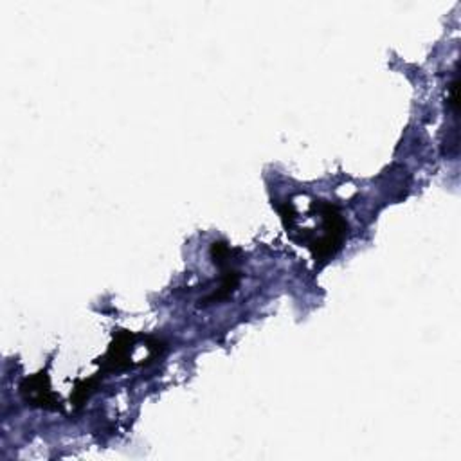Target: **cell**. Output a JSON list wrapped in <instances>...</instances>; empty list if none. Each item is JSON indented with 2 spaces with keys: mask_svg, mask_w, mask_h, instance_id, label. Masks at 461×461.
<instances>
[{
  "mask_svg": "<svg viewBox=\"0 0 461 461\" xmlns=\"http://www.w3.org/2000/svg\"><path fill=\"white\" fill-rule=\"evenodd\" d=\"M316 208L319 213L321 227L319 235L307 247L312 251L316 261H328L342 247L344 238L348 235V224L333 204L316 201Z\"/></svg>",
  "mask_w": 461,
  "mask_h": 461,
  "instance_id": "obj_1",
  "label": "cell"
},
{
  "mask_svg": "<svg viewBox=\"0 0 461 461\" xmlns=\"http://www.w3.org/2000/svg\"><path fill=\"white\" fill-rule=\"evenodd\" d=\"M21 393L26 399V402H29L35 407H42V409H49V411L62 409L60 399L51 390L47 372H40V374L26 379L21 386Z\"/></svg>",
  "mask_w": 461,
  "mask_h": 461,
  "instance_id": "obj_2",
  "label": "cell"
},
{
  "mask_svg": "<svg viewBox=\"0 0 461 461\" xmlns=\"http://www.w3.org/2000/svg\"><path fill=\"white\" fill-rule=\"evenodd\" d=\"M136 335L128 330H119L114 333V341L109 346L105 357L102 358L103 372H123L132 366V350Z\"/></svg>",
  "mask_w": 461,
  "mask_h": 461,
  "instance_id": "obj_3",
  "label": "cell"
},
{
  "mask_svg": "<svg viewBox=\"0 0 461 461\" xmlns=\"http://www.w3.org/2000/svg\"><path fill=\"white\" fill-rule=\"evenodd\" d=\"M222 284L220 287L217 289V292H213L208 300H204V305L208 303H218L222 300H227L236 289H238V284H240V274L236 268H233L231 265L227 268H224L222 272Z\"/></svg>",
  "mask_w": 461,
  "mask_h": 461,
  "instance_id": "obj_4",
  "label": "cell"
},
{
  "mask_svg": "<svg viewBox=\"0 0 461 461\" xmlns=\"http://www.w3.org/2000/svg\"><path fill=\"white\" fill-rule=\"evenodd\" d=\"M95 388H96V379H88V381L78 383V386L74 390V395H72L74 406H81L90 397V393Z\"/></svg>",
  "mask_w": 461,
  "mask_h": 461,
  "instance_id": "obj_5",
  "label": "cell"
}]
</instances>
